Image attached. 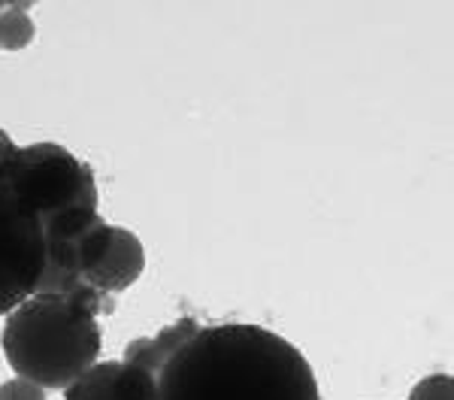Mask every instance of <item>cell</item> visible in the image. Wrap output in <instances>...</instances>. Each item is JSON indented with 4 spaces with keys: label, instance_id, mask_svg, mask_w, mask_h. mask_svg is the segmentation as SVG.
I'll return each instance as SVG.
<instances>
[{
    "label": "cell",
    "instance_id": "cell-1",
    "mask_svg": "<svg viewBox=\"0 0 454 400\" xmlns=\"http://www.w3.org/2000/svg\"><path fill=\"white\" fill-rule=\"evenodd\" d=\"M155 400H321L312 364L261 325L197 327L155 373Z\"/></svg>",
    "mask_w": 454,
    "mask_h": 400
},
{
    "label": "cell",
    "instance_id": "cell-2",
    "mask_svg": "<svg viewBox=\"0 0 454 400\" xmlns=\"http://www.w3.org/2000/svg\"><path fill=\"white\" fill-rule=\"evenodd\" d=\"M100 312L113 301L91 288L70 294H31L6 316L0 331L4 358L19 380L46 388H67L100 355Z\"/></svg>",
    "mask_w": 454,
    "mask_h": 400
},
{
    "label": "cell",
    "instance_id": "cell-3",
    "mask_svg": "<svg viewBox=\"0 0 454 400\" xmlns=\"http://www.w3.org/2000/svg\"><path fill=\"white\" fill-rule=\"evenodd\" d=\"M16 152L0 158V316L27 301L46 271L43 222L19 182Z\"/></svg>",
    "mask_w": 454,
    "mask_h": 400
},
{
    "label": "cell",
    "instance_id": "cell-4",
    "mask_svg": "<svg viewBox=\"0 0 454 400\" xmlns=\"http://www.w3.org/2000/svg\"><path fill=\"white\" fill-rule=\"evenodd\" d=\"M16 173L21 188L40 213V222L98 209V179L85 161H79L61 143H34L16 152Z\"/></svg>",
    "mask_w": 454,
    "mask_h": 400
},
{
    "label": "cell",
    "instance_id": "cell-5",
    "mask_svg": "<svg viewBox=\"0 0 454 400\" xmlns=\"http://www.w3.org/2000/svg\"><path fill=\"white\" fill-rule=\"evenodd\" d=\"M145 271V249L140 243V237L128 228L113 224L109 228V243L100 252V258L94 261V267L85 273L82 286L98 291L100 297L113 301L115 294L128 291Z\"/></svg>",
    "mask_w": 454,
    "mask_h": 400
},
{
    "label": "cell",
    "instance_id": "cell-6",
    "mask_svg": "<svg viewBox=\"0 0 454 400\" xmlns=\"http://www.w3.org/2000/svg\"><path fill=\"white\" fill-rule=\"evenodd\" d=\"M64 400H155V376L128 361H98L64 388Z\"/></svg>",
    "mask_w": 454,
    "mask_h": 400
},
{
    "label": "cell",
    "instance_id": "cell-7",
    "mask_svg": "<svg viewBox=\"0 0 454 400\" xmlns=\"http://www.w3.org/2000/svg\"><path fill=\"white\" fill-rule=\"evenodd\" d=\"M200 327V322L192 316H182L176 325H167L164 331H158L155 337H137L134 343H128L124 349V361L128 364H137V367H143L145 373L155 376L160 367L167 364V358L185 343L188 337Z\"/></svg>",
    "mask_w": 454,
    "mask_h": 400
},
{
    "label": "cell",
    "instance_id": "cell-8",
    "mask_svg": "<svg viewBox=\"0 0 454 400\" xmlns=\"http://www.w3.org/2000/svg\"><path fill=\"white\" fill-rule=\"evenodd\" d=\"M36 36V25L27 12V4H6L0 12V49L4 52H19L31 46Z\"/></svg>",
    "mask_w": 454,
    "mask_h": 400
},
{
    "label": "cell",
    "instance_id": "cell-9",
    "mask_svg": "<svg viewBox=\"0 0 454 400\" xmlns=\"http://www.w3.org/2000/svg\"><path fill=\"white\" fill-rule=\"evenodd\" d=\"M409 400H454V380L449 373H434L415 382Z\"/></svg>",
    "mask_w": 454,
    "mask_h": 400
},
{
    "label": "cell",
    "instance_id": "cell-10",
    "mask_svg": "<svg viewBox=\"0 0 454 400\" xmlns=\"http://www.w3.org/2000/svg\"><path fill=\"white\" fill-rule=\"evenodd\" d=\"M0 400H46V391L27 380H6L0 385Z\"/></svg>",
    "mask_w": 454,
    "mask_h": 400
},
{
    "label": "cell",
    "instance_id": "cell-11",
    "mask_svg": "<svg viewBox=\"0 0 454 400\" xmlns=\"http://www.w3.org/2000/svg\"><path fill=\"white\" fill-rule=\"evenodd\" d=\"M16 149H19V145H16V143H12V137H10V134H6V130H4V128H0V158L12 155V152H16Z\"/></svg>",
    "mask_w": 454,
    "mask_h": 400
},
{
    "label": "cell",
    "instance_id": "cell-12",
    "mask_svg": "<svg viewBox=\"0 0 454 400\" xmlns=\"http://www.w3.org/2000/svg\"><path fill=\"white\" fill-rule=\"evenodd\" d=\"M4 6H6V4H4V0H0V12H4Z\"/></svg>",
    "mask_w": 454,
    "mask_h": 400
}]
</instances>
